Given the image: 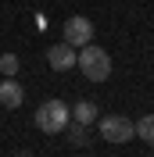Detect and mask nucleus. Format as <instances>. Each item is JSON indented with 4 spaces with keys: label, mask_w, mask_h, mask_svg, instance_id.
Masks as SVG:
<instances>
[{
    "label": "nucleus",
    "mask_w": 154,
    "mask_h": 157,
    "mask_svg": "<svg viewBox=\"0 0 154 157\" xmlns=\"http://www.w3.org/2000/svg\"><path fill=\"white\" fill-rule=\"evenodd\" d=\"M47 61H50V68H54V71L75 68V47H68L65 39H61V43H54V47L47 50Z\"/></svg>",
    "instance_id": "obj_5"
},
{
    "label": "nucleus",
    "mask_w": 154,
    "mask_h": 157,
    "mask_svg": "<svg viewBox=\"0 0 154 157\" xmlns=\"http://www.w3.org/2000/svg\"><path fill=\"white\" fill-rule=\"evenodd\" d=\"M90 39H93V21L83 18V14H72L65 21V43L68 47H86Z\"/></svg>",
    "instance_id": "obj_4"
},
{
    "label": "nucleus",
    "mask_w": 154,
    "mask_h": 157,
    "mask_svg": "<svg viewBox=\"0 0 154 157\" xmlns=\"http://www.w3.org/2000/svg\"><path fill=\"white\" fill-rule=\"evenodd\" d=\"M36 128L39 132H47V136H58V132H65L68 121H72V107H68L65 100H43L36 107Z\"/></svg>",
    "instance_id": "obj_1"
},
{
    "label": "nucleus",
    "mask_w": 154,
    "mask_h": 157,
    "mask_svg": "<svg viewBox=\"0 0 154 157\" xmlns=\"http://www.w3.org/2000/svg\"><path fill=\"white\" fill-rule=\"evenodd\" d=\"M97 125H100V136L107 143H129L136 136V125L129 121L125 114H107V118H97Z\"/></svg>",
    "instance_id": "obj_3"
},
{
    "label": "nucleus",
    "mask_w": 154,
    "mask_h": 157,
    "mask_svg": "<svg viewBox=\"0 0 154 157\" xmlns=\"http://www.w3.org/2000/svg\"><path fill=\"white\" fill-rule=\"evenodd\" d=\"M75 68L83 71L90 82H104V78L111 75V57H107V50H104V47L86 43V47L75 54Z\"/></svg>",
    "instance_id": "obj_2"
},
{
    "label": "nucleus",
    "mask_w": 154,
    "mask_h": 157,
    "mask_svg": "<svg viewBox=\"0 0 154 157\" xmlns=\"http://www.w3.org/2000/svg\"><path fill=\"white\" fill-rule=\"evenodd\" d=\"M97 104H90V100H79L75 107H72V121H79V125H90V121H97Z\"/></svg>",
    "instance_id": "obj_7"
},
{
    "label": "nucleus",
    "mask_w": 154,
    "mask_h": 157,
    "mask_svg": "<svg viewBox=\"0 0 154 157\" xmlns=\"http://www.w3.org/2000/svg\"><path fill=\"white\" fill-rule=\"evenodd\" d=\"M22 100H25V89H22L14 78H4V82H0V107L14 111V107H22Z\"/></svg>",
    "instance_id": "obj_6"
},
{
    "label": "nucleus",
    "mask_w": 154,
    "mask_h": 157,
    "mask_svg": "<svg viewBox=\"0 0 154 157\" xmlns=\"http://www.w3.org/2000/svg\"><path fill=\"white\" fill-rule=\"evenodd\" d=\"M18 68H22V64H18L14 54H0V75H4V78H14V75H18Z\"/></svg>",
    "instance_id": "obj_9"
},
{
    "label": "nucleus",
    "mask_w": 154,
    "mask_h": 157,
    "mask_svg": "<svg viewBox=\"0 0 154 157\" xmlns=\"http://www.w3.org/2000/svg\"><path fill=\"white\" fill-rule=\"evenodd\" d=\"M68 139H72L75 147H79V143H86V125H79V121H75V125L68 128Z\"/></svg>",
    "instance_id": "obj_10"
},
{
    "label": "nucleus",
    "mask_w": 154,
    "mask_h": 157,
    "mask_svg": "<svg viewBox=\"0 0 154 157\" xmlns=\"http://www.w3.org/2000/svg\"><path fill=\"white\" fill-rule=\"evenodd\" d=\"M133 125H136V136L144 139V143H151V147H154V114H144L140 121H133Z\"/></svg>",
    "instance_id": "obj_8"
},
{
    "label": "nucleus",
    "mask_w": 154,
    "mask_h": 157,
    "mask_svg": "<svg viewBox=\"0 0 154 157\" xmlns=\"http://www.w3.org/2000/svg\"><path fill=\"white\" fill-rule=\"evenodd\" d=\"M18 157H32V154H29V150H22V154H18Z\"/></svg>",
    "instance_id": "obj_11"
}]
</instances>
